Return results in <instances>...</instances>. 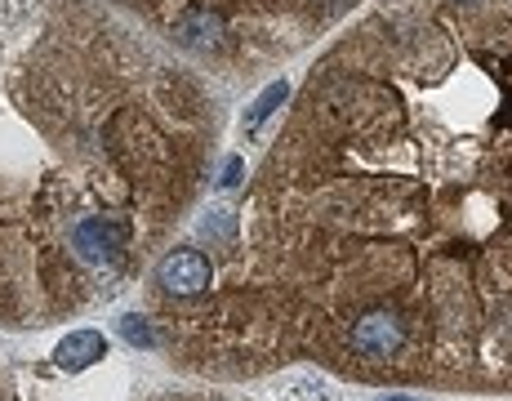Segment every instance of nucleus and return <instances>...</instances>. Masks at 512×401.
<instances>
[{"mask_svg":"<svg viewBox=\"0 0 512 401\" xmlns=\"http://www.w3.org/2000/svg\"><path fill=\"white\" fill-rule=\"evenodd\" d=\"M352 348L366 352V357H392L401 348V321L392 312H370L352 330Z\"/></svg>","mask_w":512,"mask_h":401,"instance_id":"f03ea898","label":"nucleus"},{"mask_svg":"<svg viewBox=\"0 0 512 401\" xmlns=\"http://www.w3.org/2000/svg\"><path fill=\"white\" fill-rule=\"evenodd\" d=\"M285 94H290V85H285V81H277V85H272V90H263V99L250 107V125H259L263 116H272V112H277V107L285 103Z\"/></svg>","mask_w":512,"mask_h":401,"instance_id":"20e7f679","label":"nucleus"},{"mask_svg":"<svg viewBox=\"0 0 512 401\" xmlns=\"http://www.w3.org/2000/svg\"><path fill=\"white\" fill-rule=\"evenodd\" d=\"M232 183H241V161H228V170H223V188H232Z\"/></svg>","mask_w":512,"mask_h":401,"instance_id":"423d86ee","label":"nucleus"},{"mask_svg":"<svg viewBox=\"0 0 512 401\" xmlns=\"http://www.w3.org/2000/svg\"><path fill=\"white\" fill-rule=\"evenodd\" d=\"M397 401H406V397H397Z\"/></svg>","mask_w":512,"mask_h":401,"instance_id":"0eeeda50","label":"nucleus"},{"mask_svg":"<svg viewBox=\"0 0 512 401\" xmlns=\"http://www.w3.org/2000/svg\"><path fill=\"white\" fill-rule=\"evenodd\" d=\"M121 335L130 339V344H139V348H152V330H147L143 317H125L121 321Z\"/></svg>","mask_w":512,"mask_h":401,"instance_id":"39448f33","label":"nucleus"},{"mask_svg":"<svg viewBox=\"0 0 512 401\" xmlns=\"http://www.w3.org/2000/svg\"><path fill=\"white\" fill-rule=\"evenodd\" d=\"M156 281H161L170 295H201L205 286H210V259L205 254H196V250H179V254H170V259L161 263V272H156Z\"/></svg>","mask_w":512,"mask_h":401,"instance_id":"f257e3e1","label":"nucleus"},{"mask_svg":"<svg viewBox=\"0 0 512 401\" xmlns=\"http://www.w3.org/2000/svg\"><path fill=\"white\" fill-rule=\"evenodd\" d=\"M103 352H107V339L98 335V330H76V335H67L63 344L54 348V361L63 370H85V366H94Z\"/></svg>","mask_w":512,"mask_h":401,"instance_id":"7ed1b4c3","label":"nucleus"}]
</instances>
